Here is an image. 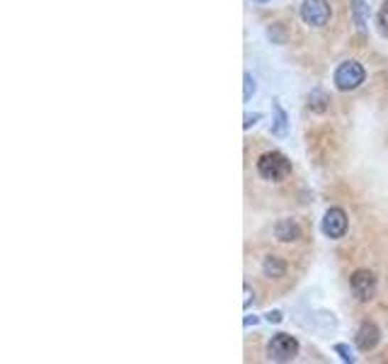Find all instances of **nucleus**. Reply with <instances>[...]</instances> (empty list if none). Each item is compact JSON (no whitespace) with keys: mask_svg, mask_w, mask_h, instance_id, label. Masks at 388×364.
I'll return each mask as SVG.
<instances>
[{"mask_svg":"<svg viewBox=\"0 0 388 364\" xmlns=\"http://www.w3.org/2000/svg\"><path fill=\"white\" fill-rule=\"evenodd\" d=\"M257 173H260L262 180L281 182L284 178H289L291 163L284 154H277V151H272V154H262L260 158H257Z\"/></svg>","mask_w":388,"mask_h":364,"instance_id":"f257e3e1","label":"nucleus"},{"mask_svg":"<svg viewBox=\"0 0 388 364\" xmlns=\"http://www.w3.org/2000/svg\"><path fill=\"white\" fill-rule=\"evenodd\" d=\"M364 78H367V73H364L362 63H357V61H343L338 66V70H335V75H333L335 87L343 90V92L360 87L364 83Z\"/></svg>","mask_w":388,"mask_h":364,"instance_id":"f03ea898","label":"nucleus"},{"mask_svg":"<svg viewBox=\"0 0 388 364\" xmlns=\"http://www.w3.org/2000/svg\"><path fill=\"white\" fill-rule=\"evenodd\" d=\"M298 355V340L286 336V333H277L267 343V357L274 362H291Z\"/></svg>","mask_w":388,"mask_h":364,"instance_id":"7ed1b4c3","label":"nucleus"},{"mask_svg":"<svg viewBox=\"0 0 388 364\" xmlns=\"http://www.w3.org/2000/svg\"><path fill=\"white\" fill-rule=\"evenodd\" d=\"M301 20L311 27H325L330 22V5H328V0H303Z\"/></svg>","mask_w":388,"mask_h":364,"instance_id":"20e7f679","label":"nucleus"},{"mask_svg":"<svg viewBox=\"0 0 388 364\" xmlns=\"http://www.w3.org/2000/svg\"><path fill=\"white\" fill-rule=\"evenodd\" d=\"M350 284L360 301H372L376 294V277H374V272H369V269H357V272L352 274Z\"/></svg>","mask_w":388,"mask_h":364,"instance_id":"39448f33","label":"nucleus"},{"mask_svg":"<svg viewBox=\"0 0 388 364\" xmlns=\"http://www.w3.org/2000/svg\"><path fill=\"white\" fill-rule=\"evenodd\" d=\"M323 233L328 238H343L347 233V214L340 207H333L323 216Z\"/></svg>","mask_w":388,"mask_h":364,"instance_id":"423d86ee","label":"nucleus"},{"mask_svg":"<svg viewBox=\"0 0 388 364\" xmlns=\"http://www.w3.org/2000/svg\"><path fill=\"white\" fill-rule=\"evenodd\" d=\"M379 340H381L379 326H376L374 321H364L360 326V331H357V348L362 352H369L379 345Z\"/></svg>","mask_w":388,"mask_h":364,"instance_id":"0eeeda50","label":"nucleus"},{"mask_svg":"<svg viewBox=\"0 0 388 364\" xmlns=\"http://www.w3.org/2000/svg\"><path fill=\"white\" fill-rule=\"evenodd\" d=\"M274 236H277L281 243H291V240L301 238V228L293 219H281L277 226H274Z\"/></svg>","mask_w":388,"mask_h":364,"instance_id":"6e6552de","label":"nucleus"},{"mask_svg":"<svg viewBox=\"0 0 388 364\" xmlns=\"http://www.w3.org/2000/svg\"><path fill=\"white\" fill-rule=\"evenodd\" d=\"M262 272L267 274V277H284V272H286V265H284V260L277 255H267L264 257V262H262Z\"/></svg>","mask_w":388,"mask_h":364,"instance_id":"1a4fd4ad","label":"nucleus"},{"mask_svg":"<svg viewBox=\"0 0 388 364\" xmlns=\"http://www.w3.org/2000/svg\"><path fill=\"white\" fill-rule=\"evenodd\" d=\"M352 13H355L357 27L364 32V29H367V20H369V5L364 3V0H355V3H352Z\"/></svg>","mask_w":388,"mask_h":364,"instance_id":"9d476101","label":"nucleus"},{"mask_svg":"<svg viewBox=\"0 0 388 364\" xmlns=\"http://www.w3.org/2000/svg\"><path fill=\"white\" fill-rule=\"evenodd\" d=\"M325 102H328L325 92H320V90L311 92V97H308V107L313 109V112H325V107H328Z\"/></svg>","mask_w":388,"mask_h":364,"instance_id":"9b49d317","label":"nucleus"},{"mask_svg":"<svg viewBox=\"0 0 388 364\" xmlns=\"http://www.w3.org/2000/svg\"><path fill=\"white\" fill-rule=\"evenodd\" d=\"M376 22H379V29L384 34H388V0H384L379 8V13H376Z\"/></svg>","mask_w":388,"mask_h":364,"instance_id":"f8f14e48","label":"nucleus"},{"mask_svg":"<svg viewBox=\"0 0 388 364\" xmlns=\"http://www.w3.org/2000/svg\"><path fill=\"white\" fill-rule=\"evenodd\" d=\"M243 80H245V95H243V100H245V102H250V97L255 95V80H252L250 73H245Z\"/></svg>","mask_w":388,"mask_h":364,"instance_id":"ddd939ff","label":"nucleus"},{"mask_svg":"<svg viewBox=\"0 0 388 364\" xmlns=\"http://www.w3.org/2000/svg\"><path fill=\"white\" fill-rule=\"evenodd\" d=\"M335 352H340V357H343L345 362H357V357H355V352H352V348H347V345H335Z\"/></svg>","mask_w":388,"mask_h":364,"instance_id":"4468645a","label":"nucleus"},{"mask_svg":"<svg viewBox=\"0 0 388 364\" xmlns=\"http://www.w3.org/2000/svg\"><path fill=\"white\" fill-rule=\"evenodd\" d=\"M284 127H286V114L281 112V107L277 105V127H274V134H284Z\"/></svg>","mask_w":388,"mask_h":364,"instance_id":"2eb2a0df","label":"nucleus"},{"mask_svg":"<svg viewBox=\"0 0 388 364\" xmlns=\"http://www.w3.org/2000/svg\"><path fill=\"white\" fill-rule=\"evenodd\" d=\"M264 318H267L269 323H279L281 321V311H267V314H264Z\"/></svg>","mask_w":388,"mask_h":364,"instance_id":"dca6fc26","label":"nucleus"},{"mask_svg":"<svg viewBox=\"0 0 388 364\" xmlns=\"http://www.w3.org/2000/svg\"><path fill=\"white\" fill-rule=\"evenodd\" d=\"M255 119H260V114H248V117H245V129H250V124H255Z\"/></svg>","mask_w":388,"mask_h":364,"instance_id":"f3484780","label":"nucleus"},{"mask_svg":"<svg viewBox=\"0 0 388 364\" xmlns=\"http://www.w3.org/2000/svg\"><path fill=\"white\" fill-rule=\"evenodd\" d=\"M243 304H245V306H250V287L248 284H245V301Z\"/></svg>","mask_w":388,"mask_h":364,"instance_id":"a211bd4d","label":"nucleus"},{"mask_svg":"<svg viewBox=\"0 0 388 364\" xmlns=\"http://www.w3.org/2000/svg\"><path fill=\"white\" fill-rule=\"evenodd\" d=\"M255 3H267V0H255Z\"/></svg>","mask_w":388,"mask_h":364,"instance_id":"6ab92c4d","label":"nucleus"}]
</instances>
